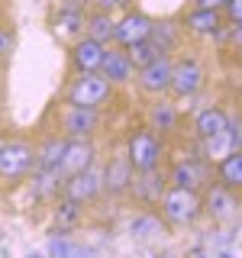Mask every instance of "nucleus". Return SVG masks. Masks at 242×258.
<instances>
[{
	"mask_svg": "<svg viewBox=\"0 0 242 258\" xmlns=\"http://www.w3.org/2000/svg\"><path fill=\"white\" fill-rule=\"evenodd\" d=\"M188 26L194 32H216L220 29V10H197V13H191Z\"/></svg>",
	"mask_w": 242,
	"mask_h": 258,
	"instance_id": "23",
	"label": "nucleus"
},
{
	"mask_svg": "<svg viewBox=\"0 0 242 258\" xmlns=\"http://www.w3.org/2000/svg\"><path fill=\"white\" fill-rule=\"evenodd\" d=\"M0 145H4V139H0Z\"/></svg>",
	"mask_w": 242,
	"mask_h": 258,
	"instance_id": "36",
	"label": "nucleus"
},
{
	"mask_svg": "<svg viewBox=\"0 0 242 258\" xmlns=\"http://www.w3.org/2000/svg\"><path fill=\"white\" fill-rule=\"evenodd\" d=\"M94 145L87 139H71L65 142V152H62V165H58V174H78V171H87L94 165Z\"/></svg>",
	"mask_w": 242,
	"mask_h": 258,
	"instance_id": "7",
	"label": "nucleus"
},
{
	"mask_svg": "<svg viewBox=\"0 0 242 258\" xmlns=\"http://www.w3.org/2000/svg\"><path fill=\"white\" fill-rule=\"evenodd\" d=\"M139 174H142L139 181L133 177V187H136V194H139V200H145V204L161 200V194H165V181H161L158 168H149V171H139Z\"/></svg>",
	"mask_w": 242,
	"mask_h": 258,
	"instance_id": "18",
	"label": "nucleus"
},
{
	"mask_svg": "<svg viewBox=\"0 0 242 258\" xmlns=\"http://www.w3.org/2000/svg\"><path fill=\"white\" fill-rule=\"evenodd\" d=\"M139 84H142V91H149V94L168 91V84H171V61H168L165 55H158L155 61H149L145 68H139Z\"/></svg>",
	"mask_w": 242,
	"mask_h": 258,
	"instance_id": "10",
	"label": "nucleus"
},
{
	"mask_svg": "<svg viewBox=\"0 0 242 258\" xmlns=\"http://www.w3.org/2000/svg\"><path fill=\"white\" fill-rule=\"evenodd\" d=\"M236 149H242V123L239 119H226V129L204 139V158L207 161H223Z\"/></svg>",
	"mask_w": 242,
	"mask_h": 258,
	"instance_id": "5",
	"label": "nucleus"
},
{
	"mask_svg": "<svg viewBox=\"0 0 242 258\" xmlns=\"http://www.w3.org/2000/svg\"><path fill=\"white\" fill-rule=\"evenodd\" d=\"M220 181L226 187H232V190L242 187V149L229 152V155L220 161Z\"/></svg>",
	"mask_w": 242,
	"mask_h": 258,
	"instance_id": "19",
	"label": "nucleus"
},
{
	"mask_svg": "<svg viewBox=\"0 0 242 258\" xmlns=\"http://www.w3.org/2000/svg\"><path fill=\"white\" fill-rule=\"evenodd\" d=\"M100 68H103V78L110 81V84H123V81L133 78V64H129V58L123 52H103V61H100Z\"/></svg>",
	"mask_w": 242,
	"mask_h": 258,
	"instance_id": "16",
	"label": "nucleus"
},
{
	"mask_svg": "<svg viewBox=\"0 0 242 258\" xmlns=\"http://www.w3.org/2000/svg\"><path fill=\"white\" fill-rule=\"evenodd\" d=\"M232 42L242 45V23H236V32H232Z\"/></svg>",
	"mask_w": 242,
	"mask_h": 258,
	"instance_id": "33",
	"label": "nucleus"
},
{
	"mask_svg": "<svg viewBox=\"0 0 242 258\" xmlns=\"http://www.w3.org/2000/svg\"><path fill=\"white\" fill-rule=\"evenodd\" d=\"M171 181H174V187L197 190L200 184L207 181V165H204V161H177L174 171H171Z\"/></svg>",
	"mask_w": 242,
	"mask_h": 258,
	"instance_id": "15",
	"label": "nucleus"
},
{
	"mask_svg": "<svg viewBox=\"0 0 242 258\" xmlns=\"http://www.w3.org/2000/svg\"><path fill=\"white\" fill-rule=\"evenodd\" d=\"M58 26H65V32H81V26H84V20H81L78 13H62L58 16Z\"/></svg>",
	"mask_w": 242,
	"mask_h": 258,
	"instance_id": "28",
	"label": "nucleus"
},
{
	"mask_svg": "<svg viewBox=\"0 0 242 258\" xmlns=\"http://www.w3.org/2000/svg\"><path fill=\"white\" fill-rule=\"evenodd\" d=\"M129 52H126V58H129V64L133 68H145L149 61H155L158 55H165L161 48L152 42V39H142V42H133V45H126Z\"/></svg>",
	"mask_w": 242,
	"mask_h": 258,
	"instance_id": "20",
	"label": "nucleus"
},
{
	"mask_svg": "<svg viewBox=\"0 0 242 258\" xmlns=\"http://www.w3.org/2000/svg\"><path fill=\"white\" fill-rule=\"evenodd\" d=\"M84 4H87V0H84Z\"/></svg>",
	"mask_w": 242,
	"mask_h": 258,
	"instance_id": "37",
	"label": "nucleus"
},
{
	"mask_svg": "<svg viewBox=\"0 0 242 258\" xmlns=\"http://www.w3.org/2000/svg\"><path fill=\"white\" fill-rule=\"evenodd\" d=\"M126 158H129V165H133V171H149V168H158V158H161V142H158V136L149 133V129L133 133V136H129Z\"/></svg>",
	"mask_w": 242,
	"mask_h": 258,
	"instance_id": "4",
	"label": "nucleus"
},
{
	"mask_svg": "<svg viewBox=\"0 0 242 258\" xmlns=\"http://www.w3.org/2000/svg\"><path fill=\"white\" fill-rule=\"evenodd\" d=\"M133 165H129V158L126 155H119V158H113L110 165H107V171L100 174V184H103V190H110V194H123L133 187Z\"/></svg>",
	"mask_w": 242,
	"mask_h": 258,
	"instance_id": "11",
	"label": "nucleus"
},
{
	"mask_svg": "<svg viewBox=\"0 0 242 258\" xmlns=\"http://www.w3.org/2000/svg\"><path fill=\"white\" fill-rule=\"evenodd\" d=\"M62 152H65V139H45V145L36 152V168L42 174H55L58 177V165H62Z\"/></svg>",
	"mask_w": 242,
	"mask_h": 258,
	"instance_id": "17",
	"label": "nucleus"
},
{
	"mask_svg": "<svg viewBox=\"0 0 242 258\" xmlns=\"http://www.w3.org/2000/svg\"><path fill=\"white\" fill-rule=\"evenodd\" d=\"M197 7L200 10H223L226 0H197Z\"/></svg>",
	"mask_w": 242,
	"mask_h": 258,
	"instance_id": "31",
	"label": "nucleus"
},
{
	"mask_svg": "<svg viewBox=\"0 0 242 258\" xmlns=\"http://www.w3.org/2000/svg\"><path fill=\"white\" fill-rule=\"evenodd\" d=\"M36 165V149L23 139H10L0 145V177L4 181H20Z\"/></svg>",
	"mask_w": 242,
	"mask_h": 258,
	"instance_id": "2",
	"label": "nucleus"
},
{
	"mask_svg": "<svg viewBox=\"0 0 242 258\" xmlns=\"http://www.w3.org/2000/svg\"><path fill=\"white\" fill-rule=\"evenodd\" d=\"M226 13L232 23H242V0H226Z\"/></svg>",
	"mask_w": 242,
	"mask_h": 258,
	"instance_id": "30",
	"label": "nucleus"
},
{
	"mask_svg": "<svg viewBox=\"0 0 242 258\" xmlns=\"http://www.w3.org/2000/svg\"><path fill=\"white\" fill-rule=\"evenodd\" d=\"M207 210H210L213 220H232L236 210H239V200H236V194H232V187L216 184V187L207 194Z\"/></svg>",
	"mask_w": 242,
	"mask_h": 258,
	"instance_id": "12",
	"label": "nucleus"
},
{
	"mask_svg": "<svg viewBox=\"0 0 242 258\" xmlns=\"http://www.w3.org/2000/svg\"><path fill=\"white\" fill-rule=\"evenodd\" d=\"M48 252H52L55 258H68V255H71V242H68V239H52Z\"/></svg>",
	"mask_w": 242,
	"mask_h": 258,
	"instance_id": "29",
	"label": "nucleus"
},
{
	"mask_svg": "<svg viewBox=\"0 0 242 258\" xmlns=\"http://www.w3.org/2000/svg\"><path fill=\"white\" fill-rule=\"evenodd\" d=\"M84 29H87V36L97 39V42H110L113 39V20H110V13H94L91 20L84 23Z\"/></svg>",
	"mask_w": 242,
	"mask_h": 258,
	"instance_id": "22",
	"label": "nucleus"
},
{
	"mask_svg": "<svg viewBox=\"0 0 242 258\" xmlns=\"http://www.w3.org/2000/svg\"><path fill=\"white\" fill-rule=\"evenodd\" d=\"M161 213L171 223H194L204 213V200L191 187H171V190L161 194Z\"/></svg>",
	"mask_w": 242,
	"mask_h": 258,
	"instance_id": "1",
	"label": "nucleus"
},
{
	"mask_svg": "<svg viewBox=\"0 0 242 258\" xmlns=\"http://www.w3.org/2000/svg\"><path fill=\"white\" fill-rule=\"evenodd\" d=\"M161 232V220L158 216H139V220H133V236L136 239H152Z\"/></svg>",
	"mask_w": 242,
	"mask_h": 258,
	"instance_id": "24",
	"label": "nucleus"
},
{
	"mask_svg": "<svg viewBox=\"0 0 242 258\" xmlns=\"http://www.w3.org/2000/svg\"><path fill=\"white\" fill-rule=\"evenodd\" d=\"M149 32H152V20L145 13H126L119 23H113V39L123 45L142 42V39H149Z\"/></svg>",
	"mask_w": 242,
	"mask_h": 258,
	"instance_id": "9",
	"label": "nucleus"
},
{
	"mask_svg": "<svg viewBox=\"0 0 242 258\" xmlns=\"http://www.w3.org/2000/svg\"><path fill=\"white\" fill-rule=\"evenodd\" d=\"M55 220H58V223H75L78 220V204L65 197L62 204H58V210H55Z\"/></svg>",
	"mask_w": 242,
	"mask_h": 258,
	"instance_id": "27",
	"label": "nucleus"
},
{
	"mask_svg": "<svg viewBox=\"0 0 242 258\" xmlns=\"http://www.w3.org/2000/svg\"><path fill=\"white\" fill-rule=\"evenodd\" d=\"M97 129V113L87 110V107H71L65 113V133L71 136V139H87Z\"/></svg>",
	"mask_w": 242,
	"mask_h": 258,
	"instance_id": "14",
	"label": "nucleus"
},
{
	"mask_svg": "<svg viewBox=\"0 0 242 258\" xmlns=\"http://www.w3.org/2000/svg\"><path fill=\"white\" fill-rule=\"evenodd\" d=\"M165 258H174V255H165Z\"/></svg>",
	"mask_w": 242,
	"mask_h": 258,
	"instance_id": "35",
	"label": "nucleus"
},
{
	"mask_svg": "<svg viewBox=\"0 0 242 258\" xmlns=\"http://www.w3.org/2000/svg\"><path fill=\"white\" fill-rule=\"evenodd\" d=\"M10 48H13V36H10V32H4V29H0V55H7Z\"/></svg>",
	"mask_w": 242,
	"mask_h": 258,
	"instance_id": "32",
	"label": "nucleus"
},
{
	"mask_svg": "<svg viewBox=\"0 0 242 258\" xmlns=\"http://www.w3.org/2000/svg\"><path fill=\"white\" fill-rule=\"evenodd\" d=\"M110 81L103 75H97V71H84L75 84H71L68 91V103L71 107H87V110H97L103 100L110 97Z\"/></svg>",
	"mask_w": 242,
	"mask_h": 258,
	"instance_id": "3",
	"label": "nucleus"
},
{
	"mask_svg": "<svg viewBox=\"0 0 242 258\" xmlns=\"http://www.w3.org/2000/svg\"><path fill=\"white\" fill-rule=\"evenodd\" d=\"M29 258H42V255H29Z\"/></svg>",
	"mask_w": 242,
	"mask_h": 258,
	"instance_id": "34",
	"label": "nucleus"
},
{
	"mask_svg": "<svg viewBox=\"0 0 242 258\" xmlns=\"http://www.w3.org/2000/svg\"><path fill=\"white\" fill-rule=\"evenodd\" d=\"M152 123L158 129H174V110L168 107V103H158V107L152 110Z\"/></svg>",
	"mask_w": 242,
	"mask_h": 258,
	"instance_id": "26",
	"label": "nucleus"
},
{
	"mask_svg": "<svg viewBox=\"0 0 242 258\" xmlns=\"http://www.w3.org/2000/svg\"><path fill=\"white\" fill-rule=\"evenodd\" d=\"M204 84V68L194 58H181L177 64H171V84L168 91H174L177 97H194Z\"/></svg>",
	"mask_w": 242,
	"mask_h": 258,
	"instance_id": "6",
	"label": "nucleus"
},
{
	"mask_svg": "<svg viewBox=\"0 0 242 258\" xmlns=\"http://www.w3.org/2000/svg\"><path fill=\"white\" fill-rule=\"evenodd\" d=\"M100 190H103V184H100V174H97L94 168L68 174V181H65V197L75 200V204H87V200H94Z\"/></svg>",
	"mask_w": 242,
	"mask_h": 258,
	"instance_id": "8",
	"label": "nucleus"
},
{
	"mask_svg": "<svg viewBox=\"0 0 242 258\" xmlns=\"http://www.w3.org/2000/svg\"><path fill=\"white\" fill-rule=\"evenodd\" d=\"M103 42H97V39H81L75 45V52H71V58H75V68L84 75V71H100V61H103Z\"/></svg>",
	"mask_w": 242,
	"mask_h": 258,
	"instance_id": "13",
	"label": "nucleus"
},
{
	"mask_svg": "<svg viewBox=\"0 0 242 258\" xmlns=\"http://www.w3.org/2000/svg\"><path fill=\"white\" fill-rule=\"evenodd\" d=\"M194 129L200 133V139H210V136H216L220 129H226V113L216 110V107H210V110H204V113L197 116Z\"/></svg>",
	"mask_w": 242,
	"mask_h": 258,
	"instance_id": "21",
	"label": "nucleus"
},
{
	"mask_svg": "<svg viewBox=\"0 0 242 258\" xmlns=\"http://www.w3.org/2000/svg\"><path fill=\"white\" fill-rule=\"evenodd\" d=\"M149 39H152V42H155V45L161 48V52H168V48L174 45V26H171V23H158V26L152 23Z\"/></svg>",
	"mask_w": 242,
	"mask_h": 258,
	"instance_id": "25",
	"label": "nucleus"
}]
</instances>
